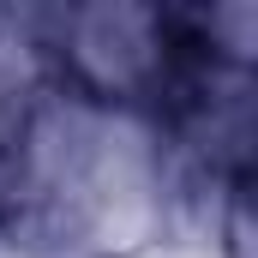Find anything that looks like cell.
Wrapping results in <instances>:
<instances>
[{
    "instance_id": "cell-2",
    "label": "cell",
    "mask_w": 258,
    "mask_h": 258,
    "mask_svg": "<svg viewBox=\"0 0 258 258\" xmlns=\"http://www.w3.org/2000/svg\"><path fill=\"white\" fill-rule=\"evenodd\" d=\"M42 90H48V60H42L36 6H0V138L18 126V114Z\"/></svg>"
},
{
    "instance_id": "cell-1",
    "label": "cell",
    "mask_w": 258,
    "mask_h": 258,
    "mask_svg": "<svg viewBox=\"0 0 258 258\" xmlns=\"http://www.w3.org/2000/svg\"><path fill=\"white\" fill-rule=\"evenodd\" d=\"M36 18H42L48 90L114 114L162 120V108L192 78V66L222 60L204 48L192 6L84 0V6H36Z\"/></svg>"
}]
</instances>
